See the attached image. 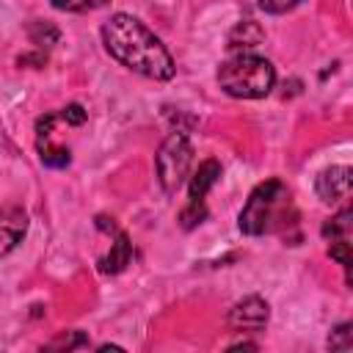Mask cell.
<instances>
[{
  "label": "cell",
  "instance_id": "cell-1",
  "mask_svg": "<svg viewBox=\"0 0 353 353\" xmlns=\"http://www.w3.org/2000/svg\"><path fill=\"white\" fill-rule=\"evenodd\" d=\"M102 44L113 61L127 66L130 72H138L149 80H171L176 72L174 55L168 47L154 36L138 17L132 14H113L102 25Z\"/></svg>",
  "mask_w": 353,
  "mask_h": 353
},
{
  "label": "cell",
  "instance_id": "cell-6",
  "mask_svg": "<svg viewBox=\"0 0 353 353\" xmlns=\"http://www.w3.org/2000/svg\"><path fill=\"white\" fill-rule=\"evenodd\" d=\"M268 320H270V306L259 295H248L237 301L226 314V323L234 331H262Z\"/></svg>",
  "mask_w": 353,
  "mask_h": 353
},
{
  "label": "cell",
  "instance_id": "cell-10",
  "mask_svg": "<svg viewBox=\"0 0 353 353\" xmlns=\"http://www.w3.org/2000/svg\"><path fill=\"white\" fill-rule=\"evenodd\" d=\"M132 262V243H130V237L124 234V232H116V240H113V245H110V251L105 254V256H99V273H108V276H116V273H121L127 265Z\"/></svg>",
  "mask_w": 353,
  "mask_h": 353
},
{
  "label": "cell",
  "instance_id": "cell-14",
  "mask_svg": "<svg viewBox=\"0 0 353 353\" xmlns=\"http://www.w3.org/2000/svg\"><path fill=\"white\" fill-rule=\"evenodd\" d=\"M207 218V207H204V201H188V207L179 212V223H182V229H193L196 223H201Z\"/></svg>",
  "mask_w": 353,
  "mask_h": 353
},
{
  "label": "cell",
  "instance_id": "cell-19",
  "mask_svg": "<svg viewBox=\"0 0 353 353\" xmlns=\"http://www.w3.org/2000/svg\"><path fill=\"white\" fill-rule=\"evenodd\" d=\"M66 124H72V127H80L83 121H85V110H83V105H77V102H72V105H66L61 113H58Z\"/></svg>",
  "mask_w": 353,
  "mask_h": 353
},
{
  "label": "cell",
  "instance_id": "cell-7",
  "mask_svg": "<svg viewBox=\"0 0 353 353\" xmlns=\"http://www.w3.org/2000/svg\"><path fill=\"white\" fill-rule=\"evenodd\" d=\"M314 193L323 204H336L350 196V168L347 165H331L323 168L314 179Z\"/></svg>",
  "mask_w": 353,
  "mask_h": 353
},
{
  "label": "cell",
  "instance_id": "cell-8",
  "mask_svg": "<svg viewBox=\"0 0 353 353\" xmlns=\"http://www.w3.org/2000/svg\"><path fill=\"white\" fill-rule=\"evenodd\" d=\"M28 212L17 204L0 207V256L11 254L28 234Z\"/></svg>",
  "mask_w": 353,
  "mask_h": 353
},
{
  "label": "cell",
  "instance_id": "cell-5",
  "mask_svg": "<svg viewBox=\"0 0 353 353\" xmlns=\"http://www.w3.org/2000/svg\"><path fill=\"white\" fill-rule=\"evenodd\" d=\"M55 121H58V113H44L36 121V152H39L41 165H47V168H66L72 154H69L66 146L52 141V124Z\"/></svg>",
  "mask_w": 353,
  "mask_h": 353
},
{
  "label": "cell",
  "instance_id": "cell-13",
  "mask_svg": "<svg viewBox=\"0 0 353 353\" xmlns=\"http://www.w3.org/2000/svg\"><path fill=\"white\" fill-rule=\"evenodd\" d=\"M108 0H50L55 11H69V14H83V11H97Z\"/></svg>",
  "mask_w": 353,
  "mask_h": 353
},
{
  "label": "cell",
  "instance_id": "cell-18",
  "mask_svg": "<svg viewBox=\"0 0 353 353\" xmlns=\"http://www.w3.org/2000/svg\"><path fill=\"white\" fill-rule=\"evenodd\" d=\"M303 0H259V8L265 11V14H273V17H279V14H287V11H292L295 6H301Z\"/></svg>",
  "mask_w": 353,
  "mask_h": 353
},
{
  "label": "cell",
  "instance_id": "cell-15",
  "mask_svg": "<svg viewBox=\"0 0 353 353\" xmlns=\"http://www.w3.org/2000/svg\"><path fill=\"white\" fill-rule=\"evenodd\" d=\"M350 323H339L336 328H331L328 334V347L331 350H350Z\"/></svg>",
  "mask_w": 353,
  "mask_h": 353
},
{
  "label": "cell",
  "instance_id": "cell-9",
  "mask_svg": "<svg viewBox=\"0 0 353 353\" xmlns=\"http://www.w3.org/2000/svg\"><path fill=\"white\" fill-rule=\"evenodd\" d=\"M221 174H223V168H221V163H218L215 157L201 160L199 168L188 176V179H190V182H188V199H190V201H204V196L215 188V182L221 179Z\"/></svg>",
  "mask_w": 353,
  "mask_h": 353
},
{
  "label": "cell",
  "instance_id": "cell-2",
  "mask_svg": "<svg viewBox=\"0 0 353 353\" xmlns=\"http://www.w3.org/2000/svg\"><path fill=\"white\" fill-rule=\"evenodd\" d=\"M215 80H218L221 91L234 99H262L276 85V69L262 55L237 52L218 66Z\"/></svg>",
  "mask_w": 353,
  "mask_h": 353
},
{
  "label": "cell",
  "instance_id": "cell-4",
  "mask_svg": "<svg viewBox=\"0 0 353 353\" xmlns=\"http://www.w3.org/2000/svg\"><path fill=\"white\" fill-rule=\"evenodd\" d=\"M190 163H193V146L188 141V135L182 130H174L165 135V141L160 143L157 154H154V171H157V182L160 188L171 196L176 193L188 174H190Z\"/></svg>",
  "mask_w": 353,
  "mask_h": 353
},
{
  "label": "cell",
  "instance_id": "cell-3",
  "mask_svg": "<svg viewBox=\"0 0 353 353\" xmlns=\"http://www.w3.org/2000/svg\"><path fill=\"white\" fill-rule=\"evenodd\" d=\"M287 204H290V190H287V185L281 179H265V182H259L251 190L245 207L237 215L240 232L248 234V237H259L265 232H273L281 223L279 218H281V212H284Z\"/></svg>",
  "mask_w": 353,
  "mask_h": 353
},
{
  "label": "cell",
  "instance_id": "cell-11",
  "mask_svg": "<svg viewBox=\"0 0 353 353\" xmlns=\"http://www.w3.org/2000/svg\"><path fill=\"white\" fill-rule=\"evenodd\" d=\"M350 218H353L350 207L339 210L334 218H328L323 223V237L325 240H347V234H350Z\"/></svg>",
  "mask_w": 353,
  "mask_h": 353
},
{
  "label": "cell",
  "instance_id": "cell-16",
  "mask_svg": "<svg viewBox=\"0 0 353 353\" xmlns=\"http://www.w3.org/2000/svg\"><path fill=\"white\" fill-rule=\"evenodd\" d=\"M47 347H66V350H77V347H88V336H83L80 331H69L61 334L58 339H52Z\"/></svg>",
  "mask_w": 353,
  "mask_h": 353
},
{
  "label": "cell",
  "instance_id": "cell-17",
  "mask_svg": "<svg viewBox=\"0 0 353 353\" xmlns=\"http://www.w3.org/2000/svg\"><path fill=\"white\" fill-rule=\"evenodd\" d=\"M328 256L336 259L345 270H350L353 256H350V243H347V240H331V245H328Z\"/></svg>",
  "mask_w": 353,
  "mask_h": 353
},
{
  "label": "cell",
  "instance_id": "cell-12",
  "mask_svg": "<svg viewBox=\"0 0 353 353\" xmlns=\"http://www.w3.org/2000/svg\"><path fill=\"white\" fill-rule=\"evenodd\" d=\"M237 39H243V44H240V47H256V44L262 41V30H259V25H256V22L243 19V22H240V25L232 30L229 44H232V41H237Z\"/></svg>",
  "mask_w": 353,
  "mask_h": 353
}]
</instances>
